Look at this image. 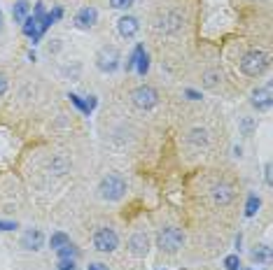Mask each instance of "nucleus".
<instances>
[{
    "label": "nucleus",
    "instance_id": "nucleus-1",
    "mask_svg": "<svg viewBox=\"0 0 273 270\" xmlns=\"http://www.w3.org/2000/svg\"><path fill=\"white\" fill-rule=\"evenodd\" d=\"M124 194H126V180H124L119 172H110V175H105L101 180V184H98V196H101L103 200L115 203V200L124 198Z\"/></svg>",
    "mask_w": 273,
    "mask_h": 270
},
{
    "label": "nucleus",
    "instance_id": "nucleus-2",
    "mask_svg": "<svg viewBox=\"0 0 273 270\" xmlns=\"http://www.w3.org/2000/svg\"><path fill=\"white\" fill-rule=\"evenodd\" d=\"M268 70V54L259 49H250L241 59V72L248 77H262Z\"/></svg>",
    "mask_w": 273,
    "mask_h": 270
},
{
    "label": "nucleus",
    "instance_id": "nucleus-3",
    "mask_svg": "<svg viewBox=\"0 0 273 270\" xmlns=\"http://www.w3.org/2000/svg\"><path fill=\"white\" fill-rule=\"evenodd\" d=\"M182 245H185V233L180 228H175V226H166V228H161L157 233V247L161 252H166V254L180 252Z\"/></svg>",
    "mask_w": 273,
    "mask_h": 270
},
{
    "label": "nucleus",
    "instance_id": "nucleus-4",
    "mask_svg": "<svg viewBox=\"0 0 273 270\" xmlns=\"http://www.w3.org/2000/svg\"><path fill=\"white\" fill-rule=\"evenodd\" d=\"M182 26H185V16L175 10H163V12H159L157 19H154V28H157L159 33H166V35L182 30Z\"/></svg>",
    "mask_w": 273,
    "mask_h": 270
},
{
    "label": "nucleus",
    "instance_id": "nucleus-5",
    "mask_svg": "<svg viewBox=\"0 0 273 270\" xmlns=\"http://www.w3.org/2000/svg\"><path fill=\"white\" fill-rule=\"evenodd\" d=\"M131 103L138 110H152V107H157V103H159V93H157V89H152V86H147V84H140L131 91Z\"/></svg>",
    "mask_w": 273,
    "mask_h": 270
},
{
    "label": "nucleus",
    "instance_id": "nucleus-6",
    "mask_svg": "<svg viewBox=\"0 0 273 270\" xmlns=\"http://www.w3.org/2000/svg\"><path fill=\"white\" fill-rule=\"evenodd\" d=\"M119 61H121L119 49L112 45L101 47V49L96 51V68L101 72H115L117 68H119Z\"/></svg>",
    "mask_w": 273,
    "mask_h": 270
},
{
    "label": "nucleus",
    "instance_id": "nucleus-7",
    "mask_svg": "<svg viewBox=\"0 0 273 270\" xmlns=\"http://www.w3.org/2000/svg\"><path fill=\"white\" fill-rule=\"evenodd\" d=\"M117 245H119V238H117V233L112 228H107V226H103V228H98L96 233H94V247H96L98 252H115Z\"/></svg>",
    "mask_w": 273,
    "mask_h": 270
},
{
    "label": "nucleus",
    "instance_id": "nucleus-8",
    "mask_svg": "<svg viewBox=\"0 0 273 270\" xmlns=\"http://www.w3.org/2000/svg\"><path fill=\"white\" fill-rule=\"evenodd\" d=\"M250 103H252V107L257 112H268L273 105V95H271V84H264L259 86V89L252 91V95H250Z\"/></svg>",
    "mask_w": 273,
    "mask_h": 270
},
{
    "label": "nucleus",
    "instance_id": "nucleus-9",
    "mask_svg": "<svg viewBox=\"0 0 273 270\" xmlns=\"http://www.w3.org/2000/svg\"><path fill=\"white\" fill-rule=\"evenodd\" d=\"M21 247L28 252H38L45 247V233L40 228H28L21 235Z\"/></svg>",
    "mask_w": 273,
    "mask_h": 270
},
{
    "label": "nucleus",
    "instance_id": "nucleus-10",
    "mask_svg": "<svg viewBox=\"0 0 273 270\" xmlns=\"http://www.w3.org/2000/svg\"><path fill=\"white\" fill-rule=\"evenodd\" d=\"M129 252L133 256H145L150 252V238H147L145 230H138V233H133L129 238Z\"/></svg>",
    "mask_w": 273,
    "mask_h": 270
},
{
    "label": "nucleus",
    "instance_id": "nucleus-11",
    "mask_svg": "<svg viewBox=\"0 0 273 270\" xmlns=\"http://www.w3.org/2000/svg\"><path fill=\"white\" fill-rule=\"evenodd\" d=\"M117 30H119L121 37H133L138 30H140V21H138L136 16L126 14V16H121V19L117 21Z\"/></svg>",
    "mask_w": 273,
    "mask_h": 270
},
{
    "label": "nucleus",
    "instance_id": "nucleus-12",
    "mask_svg": "<svg viewBox=\"0 0 273 270\" xmlns=\"http://www.w3.org/2000/svg\"><path fill=\"white\" fill-rule=\"evenodd\" d=\"M210 194H212V203H215V205H220V207L229 205V203L233 200V189L229 184H215Z\"/></svg>",
    "mask_w": 273,
    "mask_h": 270
},
{
    "label": "nucleus",
    "instance_id": "nucleus-13",
    "mask_svg": "<svg viewBox=\"0 0 273 270\" xmlns=\"http://www.w3.org/2000/svg\"><path fill=\"white\" fill-rule=\"evenodd\" d=\"M98 21V12L94 10V7H82L80 12L75 14V26L77 28H91V26Z\"/></svg>",
    "mask_w": 273,
    "mask_h": 270
},
{
    "label": "nucleus",
    "instance_id": "nucleus-14",
    "mask_svg": "<svg viewBox=\"0 0 273 270\" xmlns=\"http://www.w3.org/2000/svg\"><path fill=\"white\" fill-rule=\"evenodd\" d=\"M38 24H40V21H38L35 16H26V21L21 24V30H24V35L30 37L33 42H40V37H38Z\"/></svg>",
    "mask_w": 273,
    "mask_h": 270
},
{
    "label": "nucleus",
    "instance_id": "nucleus-15",
    "mask_svg": "<svg viewBox=\"0 0 273 270\" xmlns=\"http://www.w3.org/2000/svg\"><path fill=\"white\" fill-rule=\"evenodd\" d=\"M30 12V5H28V0H16L14 7H12V16H14L16 24H24L26 16H28Z\"/></svg>",
    "mask_w": 273,
    "mask_h": 270
},
{
    "label": "nucleus",
    "instance_id": "nucleus-16",
    "mask_svg": "<svg viewBox=\"0 0 273 270\" xmlns=\"http://www.w3.org/2000/svg\"><path fill=\"white\" fill-rule=\"evenodd\" d=\"M49 170L56 172V175H63V172L70 170V161H68L63 154L54 156V159H51V163H49Z\"/></svg>",
    "mask_w": 273,
    "mask_h": 270
},
{
    "label": "nucleus",
    "instance_id": "nucleus-17",
    "mask_svg": "<svg viewBox=\"0 0 273 270\" xmlns=\"http://www.w3.org/2000/svg\"><path fill=\"white\" fill-rule=\"evenodd\" d=\"M187 142L189 145H206L208 142V130L206 128H194V130H189V135H187Z\"/></svg>",
    "mask_w": 273,
    "mask_h": 270
},
{
    "label": "nucleus",
    "instance_id": "nucleus-18",
    "mask_svg": "<svg viewBox=\"0 0 273 270\" xmlns=\"http://www.w3.org/2000/svg\"><path fill=\"white\" fill-rule=\"evenodd\" d=\"M70 242V235L68 233H63V230H56V233H51V238H49V247L51 249H61L63 245H68Z\"/></svg>",
    "mask_w": 273,
    "mask_h": 270
},
{
    "label": "nucleus",
    "instance_id": "nucleus-19",
    "mask_svg": "<svg viewBox=\"0 0 273 270\" xmlns=\"http://www.w3.org/2000/svg\"><path fill=\"white\" fill-rule=\"evenodd\" d=\"M56 256H59V259H72V261H77V256H80V249H77L72 242H68V245H63L61 249H56Z\"/></svg>",
    "mask_w": 273,
    "mask_h": 270
},
{
    "label": "nucleus",
    "instance_id": "nucleus-20",
    "mask_svg": "<svg viewBox=\"0 0 273 270\" xmlns=\"http://www.w3.org/2000/svg\"><path fill=\"white\" fill-rule=\"evenodd\" d=\"M259 205H262L259 196L250 194V196H248V203H245V217H254V212L259 210Z\"/></svg>",
    "mask_w": 273,
    "mask_h": 270
},
{
    "label": "nucleus",
    "instance_id": "nucleus-21",
    "mask_svg": "<svg viewBox=\"0 0 273 270\" xmlns=\"http://www.w3.org/2000/svg\"><path fill=\"white\" fill-rule=\"evenodd\" d=\"M250 259H252L254 263H266L268 261V247L262 245V247H257V249H252L250 252Z\"/></svg>",
    "mask_w": 273,
    "mask_h": 270
},
{
    "label": "nucleus",
    "instance_id": "nucleus-22",
    "mask_svg": "<svg viewBox=\"0 0 273 270\" xmlns=\"http://www.w3.org/2000/svg\"><path fill=\"white\" fill-rule=\"evenodd\" d=\"M136 70H138V75H142V77L147 75V70H150V56H147V51H142V54L138 56Z\"/></svg>",
    "mask_w": 273,
    "mask_h": 270
},
{
    "label": "nucleus",
    "instance_id": "nucleus-23",
    "mask_svg": "<svg viewBox=\"0 0 273 270\" xmlns=\"http://www.w3.org/2000/svg\"><path fill=\"white\" fill-rule=\"evenodd\" d=\"M220 82H222V75H220L217 70H210V72H206V75H203V84H206L208 89H215Z\"/></svg>",
    "mask_w": 273,
    "mask_h": 270
},
{
    "label": "nucleus",
    "instance_id": "nucleus-24",
    "mask_svg": "<svg viewBox=\"0 0 273 270\" xmlns=\"http://www.w3.org/2000/svg\"><path fill=\"white\" fill-rule=\"evenodd\" d=\"M68 98H70V103H72V105L77 107V110L82 112V114H86V117L91 114V110H89V107H86V103H84V100H82V98H80V95H77V93H70V95H68Z\"/></svg>",
    "mask_w": 273,
    "mask_h": 270
},
{
    "label": "nucleus",
    "instance_id": "nucleus-25",
    "mask_svg": "<svg viewBox=\"0 0 273 270\" xmlns=\"http://www.w3.org/2000/svg\"><path fill=\"white\" fill-rule=\"evenodd\" d=\"M142 51H145V47L136 45V49L131 51V56H129V61H126V70H133V68H136V61H138V56H140Z\"/></svg>",
    "mask_w": 273,
    "mask_h": 270
},
{
    "label": "nucleus",
    "instance_id": "nucleus-26",
    "mask_svg": "<svg viewBox=\"0 0 273 270\" xmlns=\"http://www.w3.org/2000/svg\"><path fill=\"white\" fill-rule=\"evenodd\" d=\"M224 268L227 270H241V259H238V254H231L224 259Z\"/></svg>",
    "mask_w": 273,
    "mask_h": 270
},
{
    "label": "nucleus",
    "instance_id": "nucleus-27",
    "mask_svg": "<svg viewBox=\"0 0 273 270\" xmlns=\"http://www.w3.org/2000/svg\"><path fill=\"white\" fill-rule=\"evenodd\" d=\"M56 270H77V265H75V261H72V259H59Z\"/></svg>",
    "mask_w": 273,
    "mask_h": 270
},
{
    "label": "nucleus",
    "instance_id": "nucleus-28",
    "mask_svg": "<svg viewBox=\"0 0 273 270\" xmlns=\"http://www.w3.org/2000/svg\"><path fill=\"white\" fill-rule=\"evenodd\" d=\"M133 3L136 0H110V7H115V10H129Z\"/></svg>",
    "mask_w": 273,
    "mask_h": 270
},
{
    "label": "nucleus",
    "instance_id": "nucleus-29",
    "mask_svg": "<svg viewBox=\"0 0 273 270\" xmlns=\"http://www.w3.org/2000/svg\"><path fill=\"white\" fill-rule=\"evenodd\" d=\"M45 14H47V12H45V3H35V7H33V14H30V16H35V19L40 21Z\"/></svg>",
    "mask_w": 273,
    "mask_h": 270
},
{
    "label": "nucleus",
    "instance_id": "nucleus-30",
    "mask_svg": "<svg viewBox=\"0 0 273 270\" xmlns=\"http://www.w3.org/2000/svg\"><path fill=\"white\" fill-rule=\"evenodd\" d=\"M241 128H243V135H250V133H252V128H254V121L252 119H243Z\"/></svg>",
    "mask_w": 273,
    "mask_h": 270
},
{
    "label": "nucleus",
    "instance_id": "nucleus-31",
    "mask_svg": "<svg viewBox=\"0 0 273 270\" xmlns=\"http://www.w3.org/2000/svg\"><path fill=\"white\" fill-rule=\"evenodd\" d=\"M14 228H19L16 221H3L0 219V230H14Z\"/></svg>",
    "mask_w": 273,
    "mask_h": 270
},
{
    "label": "nucleus",
    "instance_id": "nucleus-32",
    "mask_svg": "<svg viewBox=\"0 0 273 270\" xmlns=\"http://www.w3.org/2000/svg\"><path fill=\"white\" fill-rule=\"evenodd\" d=\"M185 95H187L189 100H201V93H198V91H194V89H185Z\"/></svg>",
    "mask_w": 273,
    "mask_h": 270
},
{
    "label": "nucleus",
    "instance_id": "nucleus-33",
    "mask_svg": "<svg viewBox=\"0 0 273 270\" xmlns=\"http://www.w3.org/2000/svg\"><path fill=\"white\" fill-rule=\"evenodd\" d=\"M86 270H110L105 263H89V268Z\"/></svg>",
    "mask_w": 273,
    "mask_h": 270
},
{
    "label": "nucleus",
    "instance_id": "nucleus-34",
    "mask_svg": "<svg viewBox=\"0 0 273 270\" xmlns=\"http://www.w3.org/2000/svg\"><path fill=\"white\" fill-rule=\"evenodd\" d=\"M5 91H7V77H5V75H0V95L5 93Z\"/></svg>",
    "mask_w": 273,
    "mask_h": 270
},
{
    "label": "nucleus",
    "instance_id": "nucleus-35",
    "mask_svg": "<svg viewBox=\"0 0 273 270\" xmlns=\"http://www.w3.org/2000/svg\"><path fill=\"white\" fill-rule=\"evenodd\" d=\"M96 95H89V98H86V107H89V110H94V107H96Z\"/></svg>",
    "mask_w": 273,
    "mask_h": 270
},
{
    "label": "nucleus",
    "instance_id": "nucleus-36",
    "mask_svg": "<svg viewBox=\"0 0 273 270\" xmlns=\"http://www.w3.org/2000/svg\"><path fill=\"white\" fill-rule=\"evenodd\" d=\"M266 184H271V165H266Z\"/></svg>",
    "mask_w": 273,
    "mask_h": 270
},
{
    "label": "nucleus",
    "instance_id": "nucleus-37",
    "mask_svg": "<svg viewBox=\"0 0 273 270\" xmlns=\"http://www.w3.org/2000/svg\"><path fill=\"white\" fill-rule=\"evenodd\" d=\"M0 24H3V16H0Z\"/></svg>",
    "mask_w": 273,
    "mask_h": 270
},
{
    "label": "nucleus",
    "instance_id": "nucleus-38",
    "mask_svg": "<svg viewBox=\"0 0 273 270\" xmlns=\"http://www.w3.org/2000/svg\"><path fill=\"white\" fill-rule=\"evenodd\" d=\"M241 270H243V268H241Z\"/></svg>",
    "mask_w": 273,
    "mask_h": 270
}]
</instances>
